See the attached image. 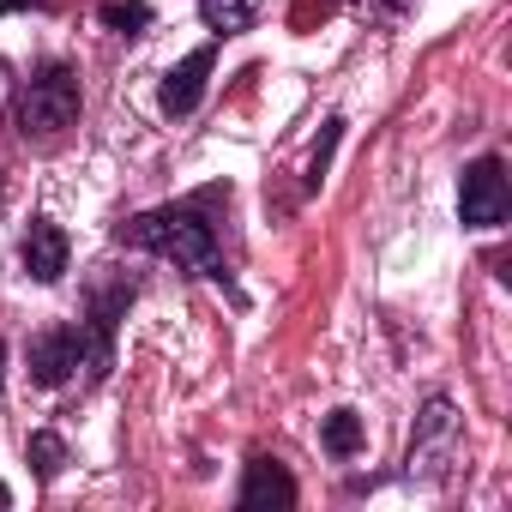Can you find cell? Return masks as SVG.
<instances>
[{
    "label": "cell",
    "instance_id": "12",
    "mask_svg": "<svg viewBox=\"0 0 512 512\" xmlns=\"http://www.w3.org/2000/svg\"><path fill=\"white\" fill-rule=\"evenodd\" d=\"M326 452H332V458L362 452V416H356V410H332V416H326Z\"/></svg>",
    "mask_w": 512,
    "mask_h": 512
},
{
    "label": "cell",
    "instance_id": "3",
    "mask_svg": "<svg viewBox=\"0 0 512 512\" xmlns=\"http://www.w3.org/2000/svg\"><path fill=\"white\" fill-rule=\"evenodd\" d=\"M73 121H79V73L55 61V67H43L25 85V97H19V133L25 139H55Z\"/></svg>",
    "mask_w": 512,
    "mask_h": 512
},
{
    "label": "cell",
    "instance_id": "13",
    "mask_svg": "<svg viewBox=\"0 0 512 512\" xmlns=\"http://www.w3.org/2000/svg\"><path fill=\"white\" fill-rule=\"evenodd\" d=\"M338 139H344V121L332 115V121L320 127V145H314V157H308V187H320V181H326V163H332V151H338Z\"/></svg>",
    "mask_w": 512,
    "mask_h": 512
},
{
    "label": "cell",
    "instance_id": "15",
    "mask_svg": "<svg viewBox=\"0 0 512 512\" xmlns=\"http://www.w3.org/2000/svg\"><path fill=\"white\" fill-rule=\"evenodd\" d=\"M0 380H7V350H0Z\"/></svg>",
    "mask_w": 512,
    "mask_h": 512
},
{
    "label": "cell",
    "instance_id": "10",
    "mask_svg": "<svg viewBox=\"0 0 512 512\" xmlns=\"http://www.w3.org/2000/svg\"><path fill=\"white\" fill-rule=\"evenodd\" d=\"M25 458H31V470H37L43 482H55V476L67 470V440H61V434H49V428H37V434L25 440Z\"/></svg>",
    "mask_w": 512,
    "mask_h": 512
},
{
    "label": "cell",
    "instance_id": "14",
    "mask_svg": "<svg viewBox=\"0 0 512 512\" xmlns=\"http://www.w3.org/2000/svg\"><path fill=\"white\" fill-rule=\"evenodd\" d=\"M19 7H31V0H0V13H19Z\"/></svg>",
    "mask_w": 512,
    "mask_h": 512
},
{
    "label": "cell",
    "instance_id": "7",
    "mask_svg": "<svg viewBox=\"0 0 512 512\" xmlns=\"http://www.w3.org/2000/svg\"><path fill=\"white\" fill-rule=\"evenodd\" d=\"M211 67H217V49H211V43H205V49H193L181 67H169V79H163V115H193V109H199V97H205Z\"/></svg>",
    "mask_w": 512,
    "mask_h": 512
},
{
    "label": "cell",
    "instance_id": "16",
    "mask_svg": "<svg viewBox=\"0 0 512 512\" xmlns=\"http://www.w3.org/2000/svg\"><path fill=\"white\" fill-rule=\"evenodd\" d=\"M362 7H380V0H362Z\"/></svg>",
    "mask_w": 512,
    "mask_h": 512
},
{
    "label": "cell",
    "instance_id": "1",
    "mask_svg": "<svg viewBox=\"0 0 512 512\" xmlns=\"http://www.w3.org/2000/svg\"><path fill=\"white\" fill-rule=\"evenodd\" d=\"M205 205H211V193H205V199H181V205H157V211L133 217V223L121 229V241L163 253V260H175L181 272L223 278V260H217V223L205 217Z\"/></svg>",
    "mask_w": 512,
    "mask_h": 512
},
{
    "label": "cell",
    "instance_id": "9",
    "mask_svg": "<svg viewBox=\"0 0 512 512\" xmlns=\"http://www.w3.org/2000/svg\"><path fill=\"white\" fill-rule=\"evenodd\" d=\"M260 7L266 0H199V19H205L211 37H241L253 19H260Z\"/></svg>",
    "mask_w": 512,
    "mask_h": 512
},
{
    "label": "cell",
    "instance_id": "4",
    "mask_svg": "<svg viewBox=\"0 0 512 512\" xmlns=\"http://www.w3.org/2000/svg\"><path fill=\"white\" fill-rule=\"evenodd\" d=\"M452 458H458V410L446 398H434L410 434V476H446Z\"/></svg>",
    "mask_w": 512,
    "mask_h": 512
},
{
    "label": "cell",
    "instance_id": "8",
    "mask_svg": "<svg viewBox=\"0 0 512 512\" xmlns=\"http://www.w3.org/2000/svg\"><path fill=\"white\" fill-rule=\"evenodd\" d=\"M241 506H296V482L278 458H253L241 482Z\"/></svg>",
    "mask_w": 512,
    "mask_h": 512
},
{
    "label": "cell",
    "instance_id": "6",
    "mask_svg": "<svg viewBox=\"0 0 512 512\" xmlns=\"http://www.w3.org/2000/svg\"><path fill=\"white\" fill-rule=\"evenodd\" d=\"M67 229L61 223H31L25 229V241H19V260H25V278H37V284H55L61 272H67Z\"/></svg>",
    "mask_w": 512,
    "mask_h": 512
},
{
    "label": "cell",
    "instance_id": "11",
    "mask_svg": "<svg viewBox=\"0 0 512 512\" xmlns=\"http://www.w3.org/2000/svg\"><path fill=\"white\" fill-rule=\"evenodd\" d=\"M97 19H103L115 37H139V31L151 25V7H145V0H103Z\"/></svg>",
    "mask_w": 512,
    "mask_h": 512
},
{
    "label": "cell",
    "instance_id": "2",
    "mask_svg": "<svg viewBox=\"0 0 512 512\" xmlns=\"http://www.w3.org/2000/svg\"><path fill=\"white\" fill-rule=\"evenodd\" d=\"M109 368V326L79 320V326H49L31 344V380L37 386H91Z\"/></svg>",
    "mask_w": 512,
    "mask_h": 512
},
{
    "label": "cell",
    "instance_id": "5",
    "mask_svg": "<svg viewBox=\"0 0 512 512\" xmlns=\"http://www.w3.org/2000/svg\"><path fill=\"white\" fill-rule=\"evenodd\" d=\"M458 217L470 229H500L506 223V169L500 157H476L458 181Z\"/></svg>",
    "mask_w": 512,
    "mask_h": 512
}]
</instances>
